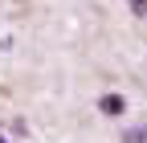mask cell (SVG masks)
<instances>
[{
	"instance_id": "cell-1",
	"label": "cell",
	"mask_w": 147,
	"mask_h": 143,
	"mask_svg": "<svg viewBox=\"0 0 147 143\" xmlns=\"http://www.w3.org/2000/svg\"><path fill=\"white\" fill-rule=\"evenodd\" d=\"M123 106H127L123 94H102V98H98V111H102V115H123Z\"/></svg>"
},
{
	"instance_id": "cell-2",
	"label": "cell",
	"mask_w": 147,
	"mask_h": 143,
	"mask_svg": "<svg viewBox=\"0 0 147 143\" xmlns=\"http://www.w3.org/2000/svg\"><path fill=\"white\" fill-rule=\"evenodd\" d=\"M123 143H147V127H135V131H127Z\"/></svg>"
},
{
	"instance_id": "cell-3",
	"label": "cell",
	"mask_w": 147,
	"mask_h": 143,
	"mask_svg": "<svg viewBox=\"0 0 147 143\" xmlns=\"http://www.w3.org/2000/svg\"><path fill=\"white\" fill-rule=\"evenodd\" d=\"M127 4H131L135 16H147V0H127Z\"/></svg>"
},
{
	"instance_id": "cell-4",
	"label": "cell",
	"mask_w": 147,
	"mask_h": 143,
	"mask_svg": "<svg viewBox=\"0 0 147 143\" xmlns=\"http://www.w3.org/2000/svg\"><path fill=\"white\" fill-rule=\"evenodd\" d=\"M0 143H8V139H4V135H0Z\"/></svg>"
}]
</instances>
